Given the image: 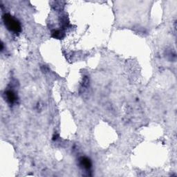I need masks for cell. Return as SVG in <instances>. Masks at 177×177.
Masks as SVG:
<instances>
[{
	"label": "cell",
	"mask_w": 177,
	"mask_h": 177,
	"mask_svg": "<svg viewBox=\"0 0 177 177\" xmlns=\"http://www.w3.org/2000/svg\"><path fill=\"white\" fill-rule=\"evenodd\" d=\"M80 163H81V165L83 166V167L85 168V169H88L92 167V163L87 158H82L81 160H80Z\"/></svg>",
	"instance_id": "3"
},
{
	"label": "cell",
	"mask_w": 177,
	"mask_h": 177,
	"mask_svg": "<svg viewBox=\"0 0 177 177\" xmlns=\"http://www.w3.org/2000/svg\"><path fill=\"white\" fill-rule=\"evenodd\" d=\"M5 96H6V100L10 103V104H13L16 101V95L12 91H7L5 93Z\"/></svg>",
	"instance_id": "2"
},
{
	"label": "cell",
	"mask_w": 177,
	"mask_h": 177,
	"mask_svg": "<svg viewBox=\"0 0 177 177\" xmlns=\"http://www.w3.org/2000/svg\"><path fill=\"white\" fill-rule=\"evenodd\" d=\"M3 22L7 29L12 32L17 33L21 31V26L20 22L16 19L14 18L13 16L9 14H5L3 17Z\"/></svg>",
	"instance_id": "1"
},
{
	"label": "cell",
	"mask_w": 177,
	"mask_h": 177,
	"mask_svg": "<svg viewBox=\"0 0 177 177\" xmlns=\"http://www.w3.org/2000/svg\"><path fill=\"white\" fill-rule=\"evenodd\" d=\"M52 36L53 38H57V39H61L63 38L62 36V32H61L60 31H57V30H55L52 32Z\"/></svg>",
	"instance_id": "4"
}]
</instances>
